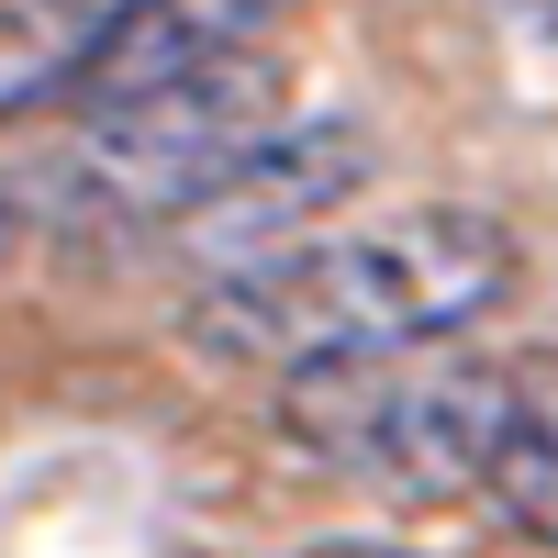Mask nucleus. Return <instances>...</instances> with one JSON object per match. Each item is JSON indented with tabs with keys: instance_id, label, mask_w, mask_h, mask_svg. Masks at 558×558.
Returning a JSON list of instances; mask_svg holds the SVG:
<instances>
[{
	"instance_id": "obj_1",
	"label": "nucleus",
	"mask_w": 558,
	"mask_h": 558,
	"mask_svg": "<svg viewBox=\"0 0 558 558\" xmlns=\"http://www.w3.org/2000/svg\"><path fill=\"white\" fill-rule=\"evenodd\" d=\"M514 279H525V246L502 213L413 202L391 223H357V235H302V246L213 268L179 302V347L213 368L291 380V368L347 357V347H447L514 302Z\"/></svg>"
},
{
	"instance_id": "obj_2",
	"label": "nucleus",
	"mask_w": 558,
	"mask_h": 558,
	"mask_svg": "<svg viewBox=\"0 0 558 558\" xmlns=\"http://www.w3.org/2000/svg\"><path fill=\"white\" fill-rule=\"evenodd\" d=\"M268 123H279V45L123 89V101H78L57 157L34 168V213L57 235H168Z\"/></svg>"
},
{
	"instance_id": "obj_3",
	"label": "nucleus",
	"mask_w": 558,
	"mask_h": 558,
	"mask_svg": "<svg viewBox=\"0 0 558 558\" xmlns=\"http://www.w3.org/2000/svg\"><path fill=\"white\" fill-rule=\"evenodd\" d=\"M380 179V134L357 112H302V123H268L257 146L213 179V191L168 223L179 257H268V246H302V235H336V213Z\"/></svg>"
},
{
	"instance_id": "obj_4",
	"label": "nucleus",
	"mask_w": 558,
	"mask_h": 558,
	"mask_svg": "<svg viewBox=\"0 0 558 558\" xmlns=\"http://www.w3.org/2000/svg\"><path fill=\"white\" fill-rule=\"evenodd\" d=\"M492 458H502V357H425V347H402L391 413H380V447H368L357 492L402 502V514H436V502L492 492Z\"/></svg>"
},
{
	"instance_id": "obj_5",
	"label": "nucleus",
	"mask_w": 558,
	"mask_h": 558,
	"mask_svg": "<svg viewBox=\"0 0 558 558\" xmlns=\"http://www.w3.org/2000/svg\"><path fill=\"white\" fill-rule=\"evenodd\" d=\"M146 0H0V123L34 101H78L89 68L134 34Z\"/></svg>"
},
{
	"instance_id": "obj_6",
	"label": "nucleus",
	"mask_w": 558,
	"mask_h": 558,
	"mask_svg": "<svg viewBox=\"0 0 558 558\" xmlns=\"http://www.w3.org/2000/svg\"><path fill=\"white\" fill-rule=\"evenodd\" d=\"M492 502L525 547H558V347L502 357V458H492Z\"/></svg>"
},
{
	"instance_id": "obj_7",
	"label": "nucleus",
	"mask_w": 558,
	"mask_h": 558,
	"mask_svg": "<svg viewBox=\"0 0 558 558\" xmlns=\"http://www.w3.org/2000/svg\"><path fill=\"white\" fill-rule=\"evenodd\" d=\"M302 558H425V547H391V536H336V547H302Z\"/></svg>"
},
{
	"instance_id": "obj_8",
	"label": "nucleus",
	"mask_w": 558,
	"mask_h": 558,
	"mask_svg": "<svg viewBox=\"0 0 558 558\" xmlns=\"http://www.w3.org/2000/svg\"><path fill=\"white\" fill-rule=\"evenodd\" d=\"M23 223H34V202H12V191H0V268L23 257Z\"/></svg>"
}]
</instances>
